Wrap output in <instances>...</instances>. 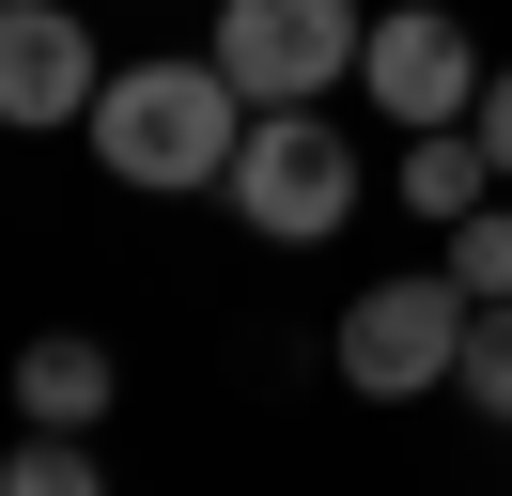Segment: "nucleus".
Segmentation results:
<instances>
[{
	"instance_id": "obj_1",
	"label": "nucleus",
	"mask_w": 512,
	"mask_h": 496,
	"mask_svg": "<svg viewBox=\"0 0 512 496\" xmlns=\"http://www.w3.org/2000/svg\"><path fill=\"white\" fill-rule=\"evenodd\" d=\"M233 140H249V93L218 78V62H109L94 93V155L109 186H140V202H202V186H233Z\"/></svg>"
},
{
	"instance_id": "obj_2",
	"label": "nucleus",
	"mask_w": 512,
	"mask_h": 496,
	"mask_svg": "<svg viewBox=\"0 0 512 496\" xmlns=\"http://www.w3.org/2000/svg\"><path fill=\"white\" fill-rule=\"evenodd\" d=\"M357 47H373V0H218V31H202V62L249 109H326Z\"/></svg>"
},
{
	"instance_id": "obj_3",
	"label": "nucleus",
	"mask_w": 512,
	"mask_h": 496,
	"mask_svg": "<svg viewBox=\"0 0 512 496\" xmlns=\"http://www.w3.org/2000/svg\"><path fill=\"white\" fill-rule=\"evenodd\" d=\"M466 326H481V310L450 295V264H404V279H373V295H342L326 357H342L357 403H419V388H450V372H466Z\"/></svg>"
},
{
	"instance_id": "obj_4",
	"label": "nucleus",
	"mask_w": 512,
	"mask_h": 496,
	"mask_svg": "<svg viewBox=\"0 0 512 496\" xmlns=\"http://www.w3.org/2000/svg\"><path fill=\"white\" fill-rule=\"evenodd\" d=\"M233 217H249L264 248H326L357 217V140L326 109H249V140H233V186H218Z\"/></svg>"
},
{
	"instance_id": "obj_5",
	"label": "nucleus",
	"mask_w": 512,
	"mask_h": 496,
	"mask_svg": "<svg viewBox=\"0 0 512 496\" xmlns=\"http://www.w3.org/2000/svg\"><path fill=\"white\" fill-rule=\"evenodd\" d=\"M481 78H497V62H481V31L450 16V0H388L373 47H357V93H373L404 140H419V124H466V109H481Z\"/></svg>"
},
{
	"instance_id": "obj_6",
	"label": "nucleus",
	"mask_w": 512,
	"mask_h": 496,
	"mask_svg": "<svg viewBox=\"0 0 512 496\" xmlns=\"http://www.w3.org/2000/svg\"><path fill=\"white\" fill-rule=\"evenodd\" d=\"M94 93H109L94 16H63V0H0V124H16V140L94 124Z\"/></svg>"
},
{
	"instance_id": "obj_7",
	"label": "nucleus",
	"mask_w": 512,
	"mask_h": 496,
	"mask_svg": "<svg viewBox=\"0 0 512 496\" xmlns=\"http://www.w3.org/2000/svg\"><path fill=\"white\" fill-rule=\"evenodd\" d=\"M109 388H125V372H109L94 326H32V341H16V419H32V434H94Z\"/></svg>"
},
{
	"instance_id": "obj_8",
	"label": "nucleus",
	"mask_w": 512,
	"mask_h": 496,
	"mask_svg": "<svg viewBox=\"0 0 512 496\" xmlns=\"http://www.w3.org/2000/svg\"><path fill=\"white\" fill-rule=\"evenodd\" d=\"M481 202H497L481 124H419V140H404V217H419V233H450V217H481Z\"/></svg>"
},
{
	"instance_id": "obj_9",
	"label": "nucleus",
	"mask_w": 512,
	"mask_h": 496,
	"mask_svg": "<svg viewBox=\"0 0 512 496\" xmlns=\"http://www.w3.org/2000/svg\"><path fill=\"white\" fill-rule=\"evenodd\" d=\"M435 264H450V295H466V310H512V186H497L481 217H450Z\"/></svg>"
},
{
	"instance_id": "obj_10",
	"label": "nucleus",
	"mask_w": 512,
	"mask_h": 496,
	"mask_svg": "<svg viewBox=\"0 0 512 496\" xmlns=\"http://www.w3.org/2000/svg\"><path fill=\"white\" fill-rule=\"evenodd\" d=\"M0 496H109V465H94V434H16L0 450Z\"/></svg>"
},
{
	"instance_id": "obj_11",
	"label": "nucleus",
	"mask_w": 512,
	"mask_h": 496,
	"mask_svg": "<svg viewBox=\"0 0 512 496\" xmlns=\"http://www.w3.org/2000/svg\"><path fill=\"white\" fill-rule=\"evenodd\" d=\"M450 388H466L481 419L512 434V310H481V326H466V372H450Z\"/></svg>"
},
{
	"instance_id": "obj_12",
	"label": "nucleus",
	"mask_w": 512,
	"mask_h": 496,
	"mask_svg": "<svg viewBox=\"0 0 512 496\" xmlns=\"http://www.w3.org/2000/svg\"><path fill=\"white\" fill-rule=\"evenodd\" d=\"M466 124H481V155H497V186H512V62L481 78V109H466Z\"/></svg>"
}]
</instances>
